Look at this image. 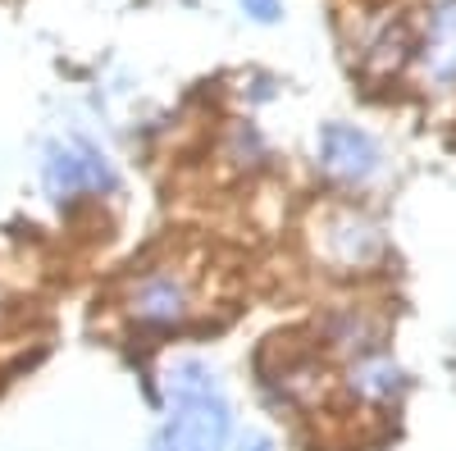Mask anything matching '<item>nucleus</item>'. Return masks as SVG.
Instances as JSON below:
<instances>
[{
    "instance_id": "7ed1b4c3",
    "label": "nucleus",
    "mask_w": 456,
    "mask_h": 451,
    "mask_svg": "<svg viewBox=\"0 0 456 451\" xmlns=\"http://www.w3.org/2000/svg\"><path fill=\"white\" fill-rule=\"evenodd\" d=\"M320 165H324V173H333L342 182H365L379 173V146L370 133H361L352 124H324L320 128Z\"/></svg>"
},
{
    "instance_id": "1a4fd4ad",
    "label": "nucleus",
    "mask_w": 456,
    "mask_h": 451,
    "mask_svg": "<svg viewBox=\"0 0 456 451\" xmlns=\"http://www.w3.org/2000/svg\"><path fill=\"white\" fill-rule=\"evenodd\" d=\"M238 451H274V442L265 438V433H242L238 438Z\"/></svg>"
},
{
    "instance_id": "f257e3e1",
    "label": "nucleus",
    "mask_w": 456,
    "mask_h": 451,
    "mask_svg": "<svg viewBox=\"0 0 456 451\" xmlns=\"http://www.w3.org/2000/svg\"><path fill=\"white\" fill-rule=\"evenodd\" d=\"M169 392V420L156 429L146 451H224L233 433V410H228L215 374L201 360H174L165 374Z\"/></svg>"
},
{
    "instance_id": "39448f33",
    "label": "nucleus",
    "mask_w": 456,
    "mask_h": 451,
    "mask_svg": "<svg viewBox=\"0 0 456 451\" xmlns=\"http://www.w3.org/2000/svg\"><path fill=\"white\" fill-rule=\"evenodd\" d=\"M425 73L434 83H456V0L438 5L425 36Z\"/></svg>"
},
{
    "instance_id": "6e6552de",
    "label": "nucleus",
    "mask_w": 456,
    "mask_h": 451,
    "mask_svg": "<svg viewBox=\"0 0 456 451\" xmlns=\"http://www.w3.org/2000/svg\"><path fill=\"white\" fill-rule=\"evenodd\" d=\"M242 5H247V14L260 19V23H274V19H279V0H242Z\"/></svg>"
},
{
    "instance_id": "423d86ee",
    "label": "nucleus",
    "mask_w": 456,
    "mask_h": 451,
    "mask_svg": "<svg viewBox=\"0 0 456 451\" xmlns=\"http://www.w3.org/2000/svg\"><path fill=\"white\" fill-rule=\"evenodd\" d=\"M329 246H333V255L342 260V265H361V260H370L379 251V233L370 229L365 219L342 214V219H333V229H329Z\"/></svg>"
},
{
    "instance_id": "20e7f679",
    "label": "nucleus",
    "mask_w": 456,
    "mask_h": 451,
    "mask_svg": "<svg viewBox=\"0 0 456 451\" xmlns=\"http://www.w3.org/2000/svg\"><path fill=\"white\" fill-rule=\"evenodd\" d=\"M133 315L146 324H178L187 315V287L174 274H156L133 292Z\"/></svg>"
},
{
    "instance_id": "0eeeda50",
    "label": "nucleus",
    "mask_w": 456,
    "mask_h": 451,
    "mask_svg": "<svg viewBox=\"0 0 456 451\" xmlns=\"http://www.w3.org/2000/svg\"><path fill=\"white\" fill-rule=\"evenodd\" d=\"M352 392L370 401H388L393 392H402V369L393 360H361L352 369Z\"/></svg>"
},
{
    "instance_id": "f03ea898",
    "label": "nucleus",
    "mask_w": 456,
    "mask_h": 451,
    "mask_svg": "<svg viewBox=\"0 0 456 451\" xmlns=\"http://www.w3.org/2000/svg\"><path fill=\"white\" fill-rule=\"evenodd\" d=\"M42 182L46 197L55 201H73V197H92V192H110L114 187V169L96 146L69 137V141H51L46 160H42Z\"/></svg>"
}]
</instances>
